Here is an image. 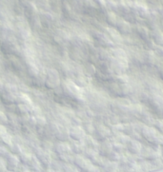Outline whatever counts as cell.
<instances>
[{
	"label": "cell",
	"mask_w": 163,
	"mask_h": 172,
	"mask_svg": "<svg viewBox=\"0 0 163 172\" xmlns=\"http://www.w3.org/2000/svg\"><path fill=\"white\" fill-rule=\"evenodd\" d=\"M60 83L58 72L56 70H50L46 78V86L50 88H56Z\"/></svg>",
	"instance_id": "obj_1"
},
{
	"label": "cell",
	"mask_w": 163,
	"mask_h": 172,
	"mask_svg": "<svg viewBox=\"0 0 163 172\" xmlns=\"http://www.w3.org/2000/svg\"><path fill=\"white\" fill-rule=\"evenodd\" d=\"M18 166V158L15 157V155L14 154H10L8 156V159H7V166L8 168L10 170V171H13L15 170Z\"/></svg>",
	"instance_id": "obj_2"
},
{
	"label": "cell",
	"mask_w": 163,
	"mask_h": 172,
	"mask_svg": "<svg viewBox=\"0 0 163 172\" xmlns=\"http://www.w3.org/2000/svg\"><path fill=\"white\" fill-rule=\"evenodd\" d=\"M70 135L74 140H79L83 137L84 133H83L82 129L79 128H73L70 131Z\"/></svg>",
	"instance_id": "obj_3"
},
{
	"label": "cell",
	"mask_w": 163,
	"mask_h": 172,
	"mask_svg": "<svg viewBox=\"0 0 163 172\" xmlns=\"http://www.w3.org/2000/svg\"><path fill=\"white\" fill-rule=\"evenodd\" d=\"M56 152L59 153V154H67V153H68V150H70V147H69L66 144L61 143V144L56 145Z\"/></svg>",
	"instance_id": "obj_4"
},
{
	"label": "cell",
	"mask_w": 163,
	"mask_h": 172,
	"mask_svg": "<svg viewBox=\"0 0 163 172\" xmlns=\"http://www.w3.org/2000/svg\"><path fill=\"white\" fill-rule=\"evenodd\" d=\"M21 155H20V158H21V160H22V161L24 162V163H29L31 160V156L29 154V153H25V152H21L20 153Z\"/></svg>",
	"instance_id": "obj_5"
},
{
	"label": "cell",
	"mask_w": 163,
	"mask_h": 172,
	"mask_svg": "<svg viewBox=\"0 0 163 172\" xmlns=\"http://www.w3.org/2000/svg\"><path fill=\"white\" fill-rule=\"evenodd\" d=\"M0 119H1L3 122H6L7 121V117H6V115H5V114L2 111H0Z\"/></svg>",
	"instance_id": "obj_6"
},
{
	"label": "cell",
	"mask_w": 163,
	"mask_h": 172,
	"mask_svg": "<svg viewBox=\"0 0 163 172\" xmlns=\"http://www.w3.org/2000/svg\"><path fill=\"white\" fill-rule=\"evenodd\" d=\"M4 170H5V165L1 160H0V172H4Z\"/></svg>",
	"instance_id": "obj_7"
},
{
	"label": "cell",
	"mask_w": 163,
	"mask_h": 172,
	"mask_svg": "<svg viewBox=\"0 0 163 172\" xmlns=\"http://www.w3.org/2000/svg\"><path fill=\"white\" fill-rule=\"evenodd\" d=\"M47 172H54V171H53V170H51V169H48Z\"/></svg>",
	"instance_id": "obj_8"
}]
</instances>
